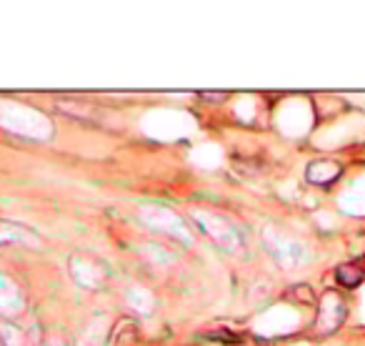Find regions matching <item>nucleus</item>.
Returning a JSON list of instances; mask_svg holds the SVG:
<instances>
[{
  "label": "nucleus",
  "instance_id": "1",
  "mask_svg": "<svg viewBox=\"0 0 365 346\" xmlns=\"http://www.w3.org/2000/svg\"><path fill=\"white\" fill-rule=\"evenodd\" d=\"M345 319V301L336 294V291H328L320 301V314H318V331L320 334H331Z\"/></svg>",
  "mask_w": 365,
  "mask_h": 346
},
{
  "label": "nucleus",
  "instance_id": "2",
  "mask_svg": "<svg viewBox=\"0 0 365 346\" xmlns=\"http://www.w3.org/2000/svg\"><path fill=\"white\" fill-rule=\"evenodd\" d=\"M343 166L338 161H313L305 168V179L315 186H331L340 179Z\"/></svg>",
  "mask_w": 365,
  "mask_h": 346
},
{
  "label": "nucleus",
  "instance_id": "3",
  "mask_svg": "<svg viewBox=\"0 0 365 346\" xmlns=\"http://www.w3.org/2000/svg\"><path fill=\"white\" fill-rule=\"evenodd\" d=\"M336 278H338V283H340V286L355 288V286H360V283H363L365 271L360 269L358 264H340L336 269Z\"/></svg>",
  "mask_w": 365,
  "mask_h": 346
},
{
  "label": "nucleus",
  "instance_id": "4",
  "mask_svg": "<svg viewBox=\"0 0 365 346\" xmlns=\"http://www.w3.org/2000/svg\"><path fill=\"white\" fill-rule=\"evenodd\" d=\"M138 339V329L135 323L131 321V319H123V321L118 323V329H115V336H113V344L115 346H133Z\"/></svg>",
  "mask_w": 365,
  "mask_h": 346
},
{
  "label": "nucleus",
  "instance_id": "5",
  "mask_svg": "<svg viewBox=\"0 0 365 346\" xmlns=\"http://www.w3.org/2000/svg\"><path fill=\"white\" fill-rule=\"evenodd\" d=\"M293 294H298V296H300V299L305 301V304H313V291H310L308 286H298L296 291H293Z\"/></svg>",
  "mask_w": 365,
  "mask_h": 346
},
{
  "label": "nucleus",
  "instance_id": "6",
  "mask_svg": "<svg viewBox=\"0 0 365 346\" xmlns=\"http://www.w3.org/2000/svg\"><path fill=\"white\" fill-rule=\"evenodd\" d=\"M203 98H208V101H225V98H228V93H203Z\"/></svg>",
  "mask_w": 365,
  "mask_h": 346
}]
</instances>
